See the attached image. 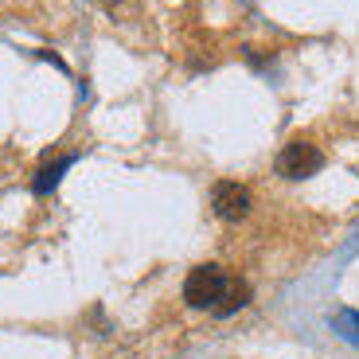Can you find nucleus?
<instances>
[{
	"mask_svg": "<svg viewBox=\"0 0 359 359\" xmlns=\"http://www.w3.org/2000/svg\"><path fill=\"white\" fill-rule=\"evenodd\" d=\"M246 301H250V285H246L243 278H231V281H226V289H223V297H219V305H215V316L238 313Z\"/></svg>",
	"mask_w": 359,
	"mask_h": 359,
	"instance_id": "nucleus-4",
	"label": "nucleus"
},
{
	"mask_svg": "<svg viewBox=\"0 0 359 359\" xmlns=\"http://www.w3.org/2000/svg\"><path fill=\"white\" fill-rule=\"evenodd\" d=\"M336 324H340V332L348 336V340H355V344H359V313H344Z\"/></svg>",
	"mask_w": 359,
	"mask_h": 359,
	"instance_id": "nucleus-6",
	"label": "nucleus"
},
{
	"mask_svg": "<svg viewBox=\"0 0 359 359\" xmlns=\"http://www.w3.org/2000/svg\"><path fill=\"white\" fill-rule=\"evenodd\" d=\"M102 4H117V0H102Z\"/></svg>",
	"mask_w": 359,
	"mask_h": 359,
	"instance_id": "nucleus-7",
	"label": "nucleus"
},
{
	"mask_svg": "<svg viewBox=\"0 0 359 359\" xmlns=\"http://www.w3.org/2000/svg\"><path fill=\"white\" fill-rule=\"evenodd\" d=\"M226 273L219 266H196L188 273V281H184V301H188L191 309H215L219 305V297H223V289H226Z\"/></svg>",
	"mask_w": 359,
	"mask_h": 359,
	"instance_id": "nucleus-1",
	"label": "nucleus"
},
{
	"mask_svg": "<svg viewBox=\"0 0 359 359\" xmlns=\"http://www.w3.org/2000/svg\"><path fill=\"white\" fill-rule=\"evenodd\" d=\"M71 156H63V161H51V164H43V168H39V176L32 180V191H39V196H47V191L55 188V184H59V180H63V172L71 168Z\"/></svg>",
	"mask_w": 359,
	"mask_h": 359,
	"instance_id": "nucleus-5",
	"label": "nucleus"
},
{
	"mask_svg": "<svg viewBox=\"0 0 359 359\" xmlns=\"http://www.w3.org/2000/svg\"><path fill=\"white\" fill-rule=\"evenodd\" d=\"M320 164H324V153L313 141H289L278 153V172L285 180H305L313 172H320Z\"/></svg>",
	"mask_w": 359,
	"mask_h": 359,
	"instance_id": "nucleus-2",
	"label": "nucleus"
},
{
	"mask_svg": "<svg viewBox=\"0 0 359 359\" xmlns=\"http://www.w3.org/2000/svg\"><path fill=\"white\" fill-rule=\"evenodd\" d=\"M250 191L243 184H234V180H219L215 188H211V207H215V215L226 219V223H238V219L250 215Z\"/></svg>",
	"mask_w": 359,
	"mask_h": 359,
	"instance_id": "nucleus-3",
	"label": "nucleus"
}]
</instances>
